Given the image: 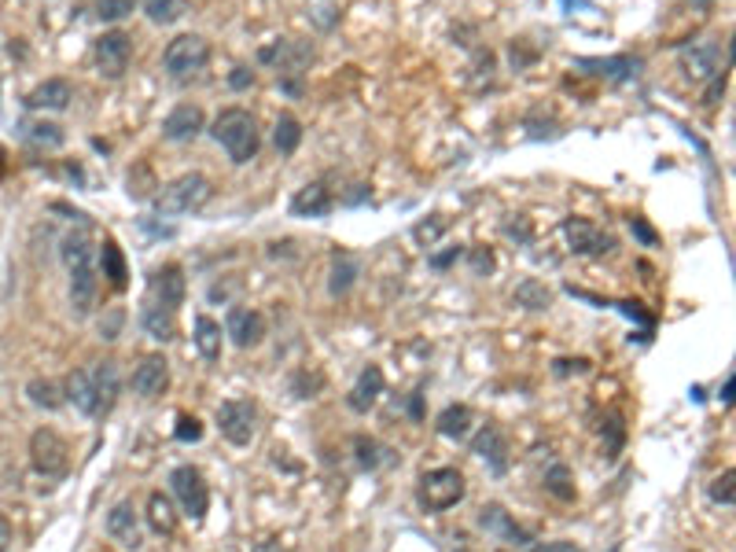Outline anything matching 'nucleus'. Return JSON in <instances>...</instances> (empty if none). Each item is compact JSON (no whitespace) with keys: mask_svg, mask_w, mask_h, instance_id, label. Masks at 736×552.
Here are the masks:
<instances>
[{"mask_svg":"<svg viewBox=\"0 0 736 552\" xmlns=\"http://www.w3.org/2000/svg\"><path fill=\"white\" fill-rule=\"evenodd\" d=\"M604 431H607V438H611V446H607V461H615V457L622 453V438H626V428H622V420H619V416H607Z\"/></svg>","mask_w":736,"mask_h":552,"instance_id":"43","label":"nucleus"},{"mask_svg":"<svg viewBox=\"0 0 736 552\" xmlns=\"http://www.w3.org/2000/svg\"><path fill=\"white\" fill-rule=\"evenodd\" d=\"M169 387V361L162 354H147L133 372V390L140 398H159Z\"/></svg>","mask_w":736,"mask_h":552,"instance_id":"17","label":"nucleus"},{"mask_svg":"<svg viewBox=\"0 0 736 552\" xmlns=\"http://www.w3.org/2000/svg\"><path fill=\"white\" fill-rule=\"evenodd\" d=\"M192 339H195V350H200L207 361L221 358V324L214 317H207V313L195 317V335Z\"/></svg>","mask_w":736,"mask_h":552,"instance_id":"30","label":"nucleus"},{"mask_svg":"<svg viewBox=\"0 0 736 552\" xmlns=\"http://www.w3.org/2000/svg\"><path fill=\"white\" fill-rule=\"evenodd\" d=\"M140 324H144V332L152 335L155 343H169L177 335V324H174V313H169L166 306L159 303H147L144 313H140Z\"/></svg>","mask_w":736,"mask_h":552,"instance_id":"28","label":"nucleus"},{"mask_svg":"<svg viewBox=\"0 0 736 552\" xmlns=\"http://www.w3.org/2000/svg\"><path fill=\"white\" fill-rule=\"evenodd\" d=\"M460 255H464L460 247H450V250H442V255H431V269H438V272H442V269H450Z\"/></svg>","mask_w":736,"mask_h":552,"instance_id":"49","label":"nucleus"},{"mask_svg":"<svg viewBox=\"0 0 736 552\" xmlns=\"http://www.w3.org/2000/svg\"><path fill=\"white\" fill-rule=\"evenodd\" d=\"M118 328H121V313L114 310V313L107 317V324H100V339H107V343L118 339Z\"/></svg>","mask_w":736,"mask_h":552,"instance_id":"51","label":"nucleus"},{"mask_svg":"<svg viewBox=\"0 0 736 552\" xmlns=\"http://www.w3.org/2000/svg\"><path fill=\"white\" fill-rule=\"evenodd\" d=\"M184 291H188V280H184V269L177 262L155 269V276H152V303L166 306L169 313H177L184 306Z\"/></svg>","mask_w":736,"mask_h":552,"instance_id":"12","label":"nucleus"},{"mask_svg":"<svg viewBox=\"0 0 736 552\" xmlns=\"http://www.w3.org/2000/svg\"><path fill=\"white\" fill-rule=\"evenodd\" d=\"M578 67H585L597 78H611V82H630L637 78V70L645 67L641 56H611V59H578Z\"/></svg>","mask_w":736,"mask_h":552,"instance_id":"23","label":"nucleus"},{"mask_svg":"<svg viewBox=\"0 0 736 552\" xmlns=\"http://www.w3.org/2000/svg\"><path fill=\"white\" fill-rule=\"evenodd\" d=\"M0 173H4V147H0Z\"/></svg>","mask_w":736,"mask_h":552,"instance_id":"58","label":"nucleus"},{"mask_svg":"<svg viewBox=\"0 0 736 552\" xmlns=\"http://www.w3.org/2000/svg\"><path fill=\"white\" fill-rule=\"evenodd\" d=\"M442 233H446V217H442V214H435L431 221H420V225H416V229H412L416 243H424V247H431V243H435Z\"/></svg>","mask_w":736,"mask_h":552,"instance_id":"41","label":"nucleus"},{"mask_svg":"<svg viewBox=\"0 0 736 552\" xmlns=\"http://www.w3.org/2000/svg\"><path fill=\"white\" fill-rule=\"evenodd\" d=\"M354 453H357V464L364 471H376V468H383L390 461V449L380 438H368V435H357L354 438Z\"/></svg>","mask_w":736,"mask_h":552,"instance_id":"34","label":"nucleus"},{"mask_svg":"<svg viewBox=\"0 0 736 552\" xmlns=\"http://www.w3.org/2000/svg\"><path fill=\"white\" fill-rule=\"evenodd\" d=\"M505 236H508V240H515V243H530L534 229H530V221H527V217H515V221H508V225H505Z\"/></svg>","mask_w":736,"mask_h":552,"instance_id":"46","label":"nucleus"},{"mask_svg":"<svg viewBox=\"0 0 736 552\" xmlns=\"http://www.w3.org/2000/svg\"><path fill=\"white\" fill-rule=\"evenodd\" d=\"M607 552H622V548H619V545H615V548H607Z\"/></svg>","mask_w":736,"mask_h":552,"instance_id":"59","label":"nucleus"},{"mask_svg":"<svg viewBox=\"0 0 736 552\" xmlns=\"http://www.w3.org/2000/svg\"><path fill=\"white\" fill-rule=\"evenodd\" d=\"M589 368V361H556V375H568V372H585Z\"/></svg>","mask_w":736,"mask_h":552,"instance_id":"53","label":"nucleus"},{"mask_svg":"<svg viewBox=\"0 0 736 552\" xmlns=\"http://www.w3.org/2000/svg\"><path fill=\"white\" fill-rule=\"evenodd\" d=\"M107 538L126 552H137L144 545V526L137 519L133 501H118V505L107 512Z\"/></svg>","mask_w":736,"mask_h":552,"instance_id":"11","label":"nucleus"},{"mask_svg":"<svg viewBox=\"0 0 736 552\" xmlns=\"http://www.w3.org/2000/svg\"><path fill=\"white\" fill-rule=\"evenodd\" d=\"M254 428H258L254 401H247V398H229V401H221V406H217V431L225 435V442H232V446H251Z\"/></svg>","mask_w":736,"mask_h":552,"instance_id":"8","label":"nucleus"},{"mask_svg":"<svg viewBox=\"0 0 736 552\" xmlns=\"http://www.w3.org/2000/svg\"><path fill=\"white\" fill-rule=\"evenodd\" d=\"M63 262L70 272V310L78 320H85L96 310V291H100V276H96L92 262V243L85 233H70L63 236Z\"/></svg>","mask_w":736,"mask_h":552,"instance_id":"1","label":"nucleus"},{"mask_svg":"<svg viewBox=\"0 0 736 552\" xmlns=\"http://www.w3.org/2000/svg\"><path fill=\"white\" fill-rule=\"evenodd\" d=\"M92 59H96V70L104 74V78H121V74L129 70L133 63V37L121 34V30H107L92 41Z\"/></svg>","mask_w":736,"mask_h":552,"instance_id":"9","label":"nucleus"},{"mask_svg":"<svg viewBox=\"0 0 736 552\" xmlns=\"http://www.w3.org/2000/svg\"><path fill=\"white\" fill-rule=\"evenodd\" d=\"M534 56H537V52H527L523 41H512V48H508V59H512L515 70H523L527 63H534Z\"/></svg>","mask_w":736,"mask_h":552,"instance_id":"48","label":"nucleus"},{"mask_svg":"<svg viewBox=\"0 0 736 552\" xmlns=\"http://www.w3.org/2000/svg\"><path fill=\"white\" fill-rule=\"evenodd\" d=\"M144 15L155 27H174L188 15V0H144Z\"/></svg>","mask_w":736,"mask_h":552,"instance_id":"32","label":"nucleus"},{"mask_svg":"<svg viewBox=\"0 0 736 552\" xmlns=\"http://www.w3.org/2000/svg\"><path fill=\"white\" fill-rule=\"evenodd\" d=\"M534 552H582L575 541H545V545H537Z\"/></svg>","mask_w":736,"mask_h":552,"instance_id":"52","label":"nucleus"},{"mask_svg":"<svg viewBox=\"0 0 736 552\" xmlns=\"http://www.w3.org/2000/svg\"><path fill=\"white\" fill-rule=\"evenodd\" d=\"M210 137L217 140V147L225 152L236 166L258 159V147H262V133H258V122L247 107H225L214 125H210Z\"/></svg>","mask_w":736,"mask_h":552,"instance_id":"2","label":"nucleus"},{"mask_svg":"<svg viewBox=\"0 0 736 552\" xmlns=\"http://www.w3.org/2000/svg\"><path fill=\"white\" fill-rule=\"evenodd\" d=\"M27 398H30V406H37L44 413H56L63 406V394H59V387L52 380H30L27 383Z\"/></svg>","mask_w":736,"mask_h":552,"instance_id":"36","label":"nucleus"},{"mask_svg":"<svg viewBox=\"0 0 736 552\" xmlns=\"http://www.w3.org/2000/svg\"><path fill=\"white\" fill-rule=\"evenodd\" d=\"M464 493H468V483L457 468H435L427 471L420 486H416V501L427 509V512H446L453 505H460Z\"/></svg>","mask_w":736,"mask_h":552,"instance_id":"4","label":"nucleus"},{"mask_svg":"<svg viewBox=\"0 0 736 552\" xmlns=\"http://www.w3.org/2000/svg\"><path fill=\"white\" fill-rule=\"evenodd\" d=\"M325 387V375L321 372H294L291 375V390H294V398H317V390Z\"/></svg>","mask_w":736,"mask_h":552,"instance_id":"40","label":"nucleus"},{"mask_svg":"<svg viewBox=\"0 0 736 552\" xmlns=\"http://www.w3.org/2000/svg\"><path fill=\"white\" fill-rule=\"evenodd\" d=\"M92 372V387H96V416H107L118 401V390H121V380H118V365L114 361H100Z\"/></svg>","mask_w":736,"mask_h":552,"instance_id":"21","label":"nucleus"},{"mask_svg":"<svg viewBox=\"0 0 736 552\" xmlns=\"http://www.w3.org/2000/svg\"><path fill=\"white\" fill-rule=\"evenodd\" d=\"M563 236H568L575 255H611L615 250V236L597 229L589 217H568L563 221Z\"/></svg>","mask_w":736,"mask_h":552,"instance_id":"10","label":"nucleus"},{"mask_svg":"<svg viewBox=\"0 0 736 552\" xmlns=\"http://www.w3.org/2000/svg\"><path fill=\"white\" fill-rule=\"evenodd\" d=\"M512 303L537 313V310H549V306H552V291H549L542 280H523L520 288L512 291Z\"/></svg>","mask_w":736,"mask_h":552,"instance_id":"33","label":"nucleus"},{"mask_svg":"<svg viewBox=\"0 0 736 552\" xmlns=\"http://www.w3.org/2000/svg\"><path fill=\"white\" fill-rule=\"evenodd\" d=\"M63 401H70L82 416H96V387H92V372L89 368H78V372L67 375Z\"/></svg>","mask_w":736,"mask_h":552,"instance_id":"24","label":"nucleus"},{"mask_svg":"<svg viewBox=\"0 0 736 552\" xmlns=\"http://www.w3.org/2000/svg\"><path fill=\"white\" fill-rule=\"evenodd\" d=\"M30 464L44 479H63L70 468V449L52 428H37L30 435Z\"/></svg>","mask_w":736,"mask_h":552,"instance_id":"7","label":"nucleus"},{"mask_svg":"<svg viewBox=\"0 0 736 552\" xmlns=\"http://www.w3.org/2000/svg\"><path fill=\"white\" fill-rule=\"evenodd\" d=\"M169 490H174L181 512L192 519V523H203L207 519V509H210V490L203 483V471L192 468V464H177L169 471Z\"/></svg>","mask_w":736,"mask_h":552,"instance_id":"6","label":"nucleus"},{"mask_svg":"<svg viewBox=\"0 0 736 552\" xmlns=\"http://www.w3.org/2000/svg\"><path fill=\"white\" fill-rule=\"evenodd\" d=\"M472 409L468 406H450V409H442L438 413V420H435V428H438V435L442 438H453V442H460V438H468V431H472Z\"/></svg>","mask_w":736,"mask_h":552,"instance_id":"29","label":"nucleus"},{"mask_svg":"<svg viewBox=\"0 0 736 552\" xmlns=\"http://www.w3.org/2000/svg\"><path fill=\"white\" fill-rule=\"evenodd\" d=\"M302 144V122L294 114H280L277 125H273V147L280 155H294Z\"/></svg>","mask_w":736,"mask_h":552,"instance_id":"31","label":"nucleus"},{"mask_svg":"<svg viewBox=\"0 0 736 552\" xmlns=\"http://www.w3.org/2000/svg\"><path fill=\"white\" fill-rule=\"evenodd\" d=\"M100 269L114 291L129 288V265H126V255H121V247L114 240H104V247H100Z\"/></svg>","mask_w":736,"mask_h":552,"instance_id":"26","label":"nucleus"},{"mask_svg":"<svg viewBox=\"0 0 736 552\" xmlns=\"http://www.w3.org/2000/svg\"><path fill=\"white\" fill-rule=\"evenodd\" d=\"M251 552H287V548L280 545V538H265V541H258Z\"/></svg>","mask_w":736,"mask_h":552,"instance_id":"55","label":"nucleus"},{"mask_svg":"<svg viewBox=\"0 0 736 552\" xmlns=\"http://www.w3.org/2000/svg\"><path fill=\"white\" fill-rule=\"evenodd\" d=\"M332 207H335V199H332V192L325 185H306V188L294 192V199H291V214L294 217H328Z\"/></svg>","mask_w":736,"mask_h":552,"instance_id":"22","label":"nucleus"},{"mask_svg":"<svg viewBox=\"0 0 736 552\" xmlns=\"http://www.w3.org/2000/svg\"><path fill=\"white\" fill-rule=\"evenodd\" d=\"M468 262H472V272L475 276H489L497 269V262H494V250L489 247H475V250H468Z\"/></svg>","mask_w":736,"mask_h":552,"instance_id":"44","label":"nucleus"},{"mask_svg":"<svg viewBox=\"0 0 736 552\" xmlns=\"http://www.w3.org/2000/svg\"><path fill=\"white\" fill-rule=\"evenodd\" d=\"M736 471L729 468V471H722L715 483H710V501H715V505H725V509H732L736 505Z\"/></svg>","mask_w":736,"mask_h":552,"instance_id":"39","label":"nucleus"},{"mask_svg":"<svg viewBox=\"0 0 736 552\" xmlns=\"http://www.w3.org/2000/svg\"><path fill=\"white\" fill-rule=\"evenodd\" d=\"M409 413H412V420H420V416H424V409H420V394H412V401H409Z\"/></svg>","mask_w":736,"mask_h":552,"instance_id":"57","label":"nucleus"},{"mask_svg":"<svg viewBox=\"0 0 736 552\" xmlns=\"http://www.w3.org/2000/svg\"><path fill=\"white\" fill-rule=\"evenodd\" d=\"M722 92H725V70H718L715 78H710V85H707V92H703V107H715L718 99H722Z\"/></svg>","mask_w":736,"mask_h":552,"instance_id":"47","label":"nucleus"},{"mask_svg":"<svg viewBox=\"0 0 736 552\" xmlns=\"http://www.w3.org/2000/svg\"><path fill=\"white\" fill-rule=\"evenodd\" d=\"M229 85H232V89H251V85H254V70L236 67V70H232V78H229Z\"/></svg>","mask_w":736,"mask_h":552,"instance_id":"50","label":"nucleus"},{"mask_svg":"<svg viewBox=\"0 0 736 552\" xmlns=\"http://www.w3.org/2000/svg\"><path fill=\"white\" fill-rule=\"evenodd\" d=\"M27 140L37 144V147H63L67 133L59 130L56 122H30V125H27Z\"/></svg>","mask_w":736,"mask_h":552,"instance_id":"37","label":"nucleus"},{"mask_svg":"<svg viewBox=\"0 0 736 552\" xmlns=\"http://www.w3.org/2000/svg\"><path fill=\"white\" fill-rule=\"evenodd\" d=\"M380 394H383V368L380 365H368V368H361L354 390L347 394V406L354 413H368L380 401Z\"/></svg>","mask_w":736,"mask_h":552,"instance_id":"20","label":"nucleus"},{"mask_svg":"<svg viewBox=\"0 0 736 552\" xmlns=\"http://www.w3.org/2000/svg\"><path fill=\"white\" fill-rule=\"evenodd\" d=\"M214 199V185L203 173H181L177 181H169L159 195V210L162 214H195L203 210Z\"/></svg>","mask_w":736,"mask_h":552,"instance_id":"3","label":"nucleus"},{"mask_svg":"<svg viewBox=\"0 0 736 552\" xmlns=\"http://www.w3.org/2000/svg\"><path fill=\"white\" fill-rule=\"evenodd\" d=\"M225 335L232 339V346L251 350L265 339V317L258 310H247V306H232L229 317H225Z\"/></svg>","mask_w":736,"mask_h":552,"instance_id":"13","label":"nucleus"},{"mask_svg":"<svg viewBox=\"0 0 736 552\" xmlns=\"http://www.w3.org/2000/svg\"><path fill=\"white\" fill-rule=\"evenodd\" d=\"M207 63H210V44L200 34H181V37L169 41L166 52H162V70L174 82L195 78V74H200Z\"/></svg>","mask_w":736,"mask_h":552,"instance_id":"5","label":"nucleus"},{"mask_svg":"<svg viewBox=\"0 0 736 552\" xmlns=\"http://www.w3.org/2000/svg\"><path fill=\"white\" fill-rule=\"evenodd\" d=\"M472 453L486 461V468L494 471V475H505L508 471V461H512V449H508V438L505 431L497 428V423H486V428L475 435L472 442Z\"/></svg>","mask_w":736,"mask_h":552,"instance_id":"14","label":"nucleus"},{"mask_svg":"<svg viewBox=\"0 0 736 552\" xmlns=\"http://www.w3.org/2000/svg\"><path fill=\"white\" fill-rule=\"evenodd\" d=\"M174 438L177 442H200L203 438V423L195 420V416H188V413H181L177 416V428H174Z\"/></svg>","mask_w":736,"mask_h":552,"instance_id":"42","label":"nucleus"},{"mask_svg":"<svg viewBox=\"0 0 736 552\" xmlns=\"http://www.w3.org/2000/svg\"><path fill=\"white\" fill-rule=\"evenodd\" d=\"M203 125H207L203 107H195V104H177L174 111L162 118V137H166V140H174V144H188V140H195V137L203 133Z\"/></svg>","mask_w":736,"mask_h":552,"instance_id":"15","label":"nucleus"},{"mask_svg":"<svg viewBox=\"0 0 736 552\" xmlns=\"http://www.w3.org/2000/svg\"><path fill=\"white\" fill-rule=\"evenodd\" d=\"M147 526H152L155 534H162V538H169L177 531V512H174V501H169L166 493H152L147 497Z\"/></svg>","mask_w":736,"mask_h":552,"instance_id":"27","label":"nucleus"},{"mask_svg":"<svg viewBox=\"0 0 736 552\" xmlns=\"http://www.w3.org/2000/svg\"><path fill=\"white\" fill-rule=\"evenodd\" d=\"M732 390H736V380H732V372H729V380L722 387V401H725V406H732Z\"/></svg>","mask_w":736,"mask_h":552,"instance_id":"56","label":"nucleus"},{"mask_svg":"<svg viewBox=\"0 0 736 552\" xmlns=\"http://www.w3.org/2000/svg\"><path fill=\"white\" fill-rule=\"evenodd\" d=\"M140 0H96V15H100L104 22H121V19H129L137 12Z\"/></svg>","mask_w":736,"mask_h":552,"instance_id":"38","label":"nucleus"},{"mask_svg":"<svg viewBox=\"0 0 736 552\" xmlns=\"http://www.w3.org/2000/svg\"><path fill=\"white\" fill-rule=\"evenodd\" d=\"M479 526H486L489 534H497V538H505V541H512V545H520V548H530V545H534L530 531H523V526L515 523L501 505H486L482 516H479Z\"/></svg>","mask_w":736,"mask_h":552,"instance_id":"18","label":"nucleus"},{"mask_svg":"<svg viewBox=\"0 0 736 552\" xmlns=\"http://www.w3.org/2000/svg\"><path fill=\"white\" fill-rule=\"evenodd\" d=\"M681 70L689 74L693 82H710L722 70V48L715 41H700L693 48L681 52Z\"/></svg>","mask_w":736,"mask_h":552,"instance_id":"16","label":"nucleus"},{"mask_svg":"<svg viewBox=\"0 0 736 552\" xmlns=\"http://www.w3.org/2000/svg\"><path fill=\"white\" fill-rule=\"evenodd\" d=\"M70 99H74V85L67 78H48L27 96V107H34V111H67Z\"/></svg>","mask_w":736,"mask_h":552,"instance_id":"19","label":"nucleus"},{"mask_svg":"<svg viewBox=\"0 0 736 552\" xmlns=\"http://www.w3.org/2000/svg\"><path fill=\"white\" fill-rule=\"evenodd\" d=\"M630 233H633L637 240H641L645 247H655V243H659V233L652 229V225H648L645 217H630Z\"/></svg>","mask_w":736,"mask_h":552,"instance_id":"45","label":"nucleus"},{"mask_svg":"<svg viewBox=\"0 0 736 552\" xmlns=\"http://www.w3.org/2000/svg\"><path fill=\"white\" fill-rule=\"evenodd\" d=\"M12 538H15V534H12V523L0 516V552H8V548H12Z\"/></svg>","mask_w":736,"mask_h":552,"instance_id":"54","label":"nucleus"},{"mask_svg":"<svg viewBox=\"0 0 736 552\" xmlns=\"http://www.w3.org/2000/svg\"><path fill=\"white\" fill-rule=\"evenodd\" d=\"M357 276H361L357 258H354V255H347V250H335V255H332V280H328L332 298L350 295V288L357 284Z\"/></svg>","mask_w":736,"mask_h":552,"instance_id":"25","label":"nucleus"},{"mask_svg":"<svg viewBox=\"0 0 736 552\" xmlns=\"http://www.w3.org/2000/svg\"><path fill=\"white\" fill-rule=\"evenodd\" d=\"M545 490L556 497V501H575V479H571V468L563 464V461H556V464H549V471H545Z\"/></svg>","mask_w":736,"mask_h":552,"instance_id":"35","label":"nucleus"}]
</instances>
